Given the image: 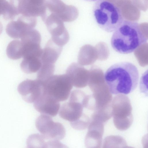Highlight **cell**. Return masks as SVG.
Returning a JSON list of instances; mask_svg holds the SVG:
<instances>
[{
	"label": "cell",
	"mask_w": 148,
	"mask_h": 148,
	"mask_svg": "<svg viewBox=\"0 0 148 148\" xmlns=\"http://www.w3.org/2000/svg\"><path fill=\"white\" fill-rule=\"evenodd\" d=\"M104 78L111 93L127 95L137 87L139 74L138 68L134 64L122 62L110 66L106 71Z\"/></svg>",
	"instance_id": "obj_1"
},
{
	"label": "cell",
	"mask_w": 148,
	"mask_h": 148,
	"mask_svg": "<svg viewBox=\"0 0 148 148\" xmlns=\"http://www.w3.org/2000/svg\"><path fill=\"white\" fill-rule=\"evenodd\" d=\"M138 23L124 20L114 31L111 44L112 48L121 54H128L134 51L147 41Z\"/></svg>",
	"instance_id": "obj_2"
},
{
	"label": "cell",
	"mask_w": 148,
	"mask_h": 148,
	"mask_svg": "<svg viewBox=\"0 0 148 148\" xmlns=\"http://www.w3.org/2000/svg\"><path fill=\"white\" fill-rule=\"evenodd\" d=\"M96 22L101 29L108 32H114L124 19L120 9L108 0H98L93 8Z\"/></svg>",
	"instance_id": "obj_3"
},
{
	"label": "cell",
	"mask_w": 148,
	"mask_h": 148,
	"mask_svg": "<svg viewBox=\"0 0 148 148\" xmlns=\"http://www.w3.org/2000/svg\"><path fill=\"white\" fill-rule=\"evenodd\" d=\"M125 95L119 94L115 96L111 104L114 124L118 129L121 131L127 129L133 121L130 101Z\"/></svg>",
	"instance_id": "obj_4"
},
{
	"label": "cell",
	"mask_w": 148,
	"mask_h": 148,
	"mask_svg": "<svg viewBox=\"0 0 148 148\" xmlns=\"http://www.w3.org/2000/svg\"><path fill=\"white\" fill-rule=\"evenodd\" d=\"M42 82L44 93L59 102L68 99L73 86L66 74L53 75L46 81Z\"/></svg>",
	"instance_id": "obj_5"
},
{
	"label": "cell",
	"mask_w": 148,
	"mask_h": 148,
	"mask_svg": "<svg viewBox=\"0 0 148 148\" xmlns=\"http://www.w3.org/2000/svg\"><path fill=\"white\" fill-rule=\"evenodd\" d=\"M36 127L47 140H60L66 135V130L61 123L54 122L49 115L42 114L36 119Z\"/></svg>",
	"instance_id": "obj_6"
},
{
	"label": "cell",
	"mask_w": 148,
	"mask_h": 148,
	"mask_svg": "<svg viewBox=\"0 0 148 148\" xmlns=\"http://www.w3.org/2000/svg\"><path fill=\"white\" fill-rule=\"evenodd\" d=\"M17 90L23 99L28 103H34L44 92L42 82L36 79H27L18 86Z\"/></svg>",
	"instance_id": "obj_7"
},
{
	"label": "cell",
	"mask_w": 148,
	"mask_h": 148,
	"mask_svg": "<svg viewBox=\"0 0 148 148\" xmlns=\"http://www.w3.org/2000/svg\"><path fill=\"white\" fill-rule=\"evenodd\" d=\"M34 103V107L37 111L51 117L56 115L60 108L59 101L44 93Z\"/></svg>",
	"instance_id": "obj_8"
},
{
	"label": "cell",
	"mask_w": 148,
	"mask_h": 148,
	"mask_svg": "<svg viewBox=\"0 0 148 148\" xmlns=\"http://www.w3.org/2000/svg\"><path fill=\"white\" fill-rule=\"evenodd\" d=\"M34 25V24L25 16H20L17 21H11L8 24L6 31L11 38L21 39Z\"/></svg>",
	"instance_id": "obj_9"
},
{
	"label": "cell",
	"mask_w": 148,
	"mask_h": 148,
	"mask_svg": "<svg viewBox=\"0 0 148 148\" xmlns=\"http://www.w3.org/2000/svg\"><path fill=\"white\" fill-rule=\"evenodd\" d=\"M84 108H85L83 103L69 101L62 105L59 110V115L62 119L73 122L88 116L84 113Z\"/></svg>",
	"instance_id": "obj_10"
},
{
	"label": "cell",
	"mask_w": 148,
	"mask_h": 148,
	"mask_svg": "<svg viewBox=\"0 0 148 148\" xmlns=\"http://www.w3.org/2000/svg\"><path fill=\"white\" fill-rule=\"evenodd\" d=\"M66 75L74 86L77 88L84 87L86 85L85 70L75 62L71 64L67 68Z\"/></svg>",
	"instance_id": "obj_11"
},
{
	"label": "cell",
	"mask_w": 148,
	"mask_h": 148,
	"mask_svg": "<svg viewBox=\"0 0 148 148\" xmlns=\"http://www.w3.org/2000/svg\"><path fill=\"white\" fill-rule=\"evenodd\" d=\"M103 131V123L99 121L91 120L88 125V130L86 136L85 142L87 147L93 146L94 143L100 146Z\"/></svg>",
	"instance_id": "obj_12"
},
{
	"label": "cell",
	"mask_w": 148,
	"mask_h": 148,
	"mask_svg": "<svg viewBox=\"0 0 148 148\" xmlns=\"http://www.w3.org/2000/svg\"><path fill=\"white\" fill-rule=\"evenodd\" d=\"M62 47L56 44L51 38L42 49L40 57L42 63L54 64L61 53Z\"/></svg>",
	"instance_id": "obj_13"
},
{
	"label": "cell",
	"mask_w": 148,
	"mask_h": 148,
	"mask_svg": "<svg viewBox=\"0 0 148 148\" xmlns=\"http://www.w3.org/2000/svg\"><path fill=\"white\" fill-rule=\"evenodd\" d=\"M41 65L40 58L31 57L23 58L20 66L24 72L29 74L38 71Z\"/></svg>",
	"instance_id": "obj_14"
},
{
	"label": "cell",
	"mask_w": 148,
	"mask_h": 148,
	"mask_svg": "<svg viewBox=\"0 0 148 148\" xmlns=\"http://www.w3.org/2000/svg\"><path fill=\"white\" fill-rule=\"evenodd\" d=\"M6 54L9 58L13 60L22 57L23 45L21 41L14 40L10 42L7 47Z\"/></svg>",
	"instance_id": "obj_15"
},
{
	"label": "cell",
	"mask_w": 148,
	"mask_h": 148,
	"mask_svg": "<svg viewBox=\"0 0 148 148\" xmlns=\"http://www.w3.org/2000/svg\"><path fill=\"white\" fill-rule=\"evenodd\" d=\"M47 140L42 134H34L30 135L27 140L28 148H47Z\"/></svg>",
	"instance_id": "obj_16"
},
{
	"label": "cell",
	"mask_w": 148,
	"mask_h": 148,
	"mask_svg": "<svg viewBox=\"0 0 148 148\" xmlns=\"http://www.w3.org/2000/svg\"><path fill=\"white\" fill-rule=\"evenodd\" d=\"M54 71V64L42 63L41 66L38 71L37 79L44 82L53 75Z\"/></svg>",
	"instance_id": "obj_17"
},
{
	"label": "cell",
	"mask_w": 148,
	"mask_h": 148,
	"mask_svg": "<svg viewBox=\"0 0 148 148\" xmlns=\"http://www.w3.org/2000/svg\"><path fill=\"white\" fill-rule=\"evenodd\" d=\"M140 88L141 92L147 96L148 70L145 71L141 77L140 82Z\"/></svg>",
	"instance_id": "obj_18"
},
{
	"label": "cell",
	"mask_w": 148,
	"mask_h": 148,
	"mask_svg": "<svg viewBox=\"0 0 148 148\" xmlns=\"http://www.w3.org/2000/svg\"><path fill=\"white\" fill-rule=\"evenodd\" d=\"M64 145L60 143L59 140H48L47 142V148H65Z\"/></svg>",
	"instance_id": "obj_19"
},
{
	"label": "cell",
	"mask_w": 148,
	"mask_h": 148,
	"mask_svg": "<svg viewBox=\"0 0 148 148\" xmlns=\"http://www.w3.org/2000/svg\"><path fill=\"white\" fill-rule=\"evenodd\" d=\"M7 1L6 0H0V15L3 14Z\"/></svg>",
	"instance_id": "obj_20"
},
{
	"label": "cell",
	"mask_w": 148,
	"mask_h": 148,
	"mask_svg": "<svg viewBox=\"0 0 148 148\" xmlns=\"http://www.w3.org/2000/svg\"><path fill=\"white\" fill-rule=\"evenodd\" d=\"M3 25L1 23L0 21V34L1 33L3 30Z\"/></svg>",
	"instance_id": "obj_21"
},
{
	"label": "cell",
	"mask_w": 148,
	"mask_h": 148,
	"mask_svg": "<svg viewBox=\"0 0 148 148\" xmlns=\"http://www.w3.org/2000/svg\"><path fill=\"white\" fill-rule=\"evenodd\" d=\"M84 0L86 1L91 2V1H97L98 0Z\"/></svg>",
	"instance_id": "obj_22"
}]
</instances>
